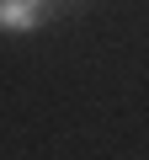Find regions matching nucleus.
<instances>
[{
    "label": "nucleus",
    "instance_id": "1",
    "mask_svg": "<svg viewBox=\"0 0 149 160\" xmlns=\"http://www.w3.org/2000/svg\"><path fill=\"white\" fill-rule=\"evenodd\" d=\"M64 0H0V32H37Z\"/></svg>",
    "mask_w": 149,
    "mask_h": 160
}]
</instances>
